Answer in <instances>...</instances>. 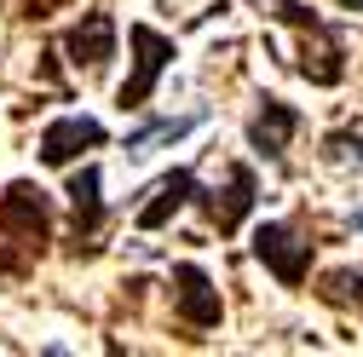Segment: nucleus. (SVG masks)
<instances>
[{"mask_svg": "<svg viewBox=\"0 0 363 357\" xmlns=\"http://www.w3.org/2000/svg\"><path fill=\"white\" fill-rule=\"evenodd\" d=\"M352 225H357V231H363V208H357V219H352Z\"/></svg>", "mask_w": 363, "mask_h": 357, "instance_id": "17", "label": "nucleus"}, {"mask_svg": "<svg viewBox=\"0 0 363 357\" xmlns=\"http://www.w3.org/2000/svg\"><path fill=\"white\" fill-rule=\"evenodd\" d=\"M254 259L283 288H306V277H311V237L300 225H289V219H265V225H254Z\"/></svg>", "mask_w": 363, "mask_h": 357, "instance_id": "4", "label": "nucleus"}, {"mask_svg": "<svg viewBox=\"0 0 363 357\" xmlns=\"http://www.w3.org/2000/svg\"><path fill=\"white\" fill-rule=\"evenodd\" d=\"M104 178H99V167H81V173H69V254H81V259H93L99 254V231H104Z\"/></svg>", "mask_w": 363, "mask_h": 357, "instance_id": "5", "label": "nucleus"}, {"mask_svg": "<svg viewBox=\"0 0 363 357\" xmlns=\"http://www.w3.org/2000/svg\"><path fill=\"white\" fill-rule=\"evenodd\" d=\"M99 144H110V132H104L99 115H58L47 132H40V162L47 167H69L81 150H99Z\"/></svg>", "mask_w": 363, "mask_h": 357, "instance_id": "8", "label": "nucleus"}, {"mask_svg": "<svg viewBox=\"0 0 363 357\" xmlns=\"http://www.w3.org/2000/svg\"><path fill=\"white\" fill-rule=\"evenodd\" d=\"M196 121H202V115H179V121H173V115H156V121H145L139 132H127V156H145L150 144H167V139H185V132H191Z\"/></svg>", "mask_w": 363, "mask_h": 357, "instance_id": "12", "label": "nucleus"}, {"mask_svg": "<svg viewBox=\"0 0 363 357\" xmlns=\"http://www.w3.org/2000/svg\"><path fill=\"white\" fill-rule=\"evenodd\" d=\"M173 311H179V323H191V329H219L225 323V300H219L213 277L196 259L173 265Z\"/></svg>", "mask_w": 363, "mask_h": 357, "instance_id": "7", "label": "nucleus"}, {"mask_svg": "<svg viewBox=\"0 0 363 357\" xmlns=\"http://www.w3.org/2000/svg\"><path fill=\"white\" fill-rule=\"evenodd\" d=\"M47 6H58V0H23V18H47Z\"/></svg>", "mask_w": 363, "mask_h": 357, "instance_id": "15", "label": "nucleus"}, {"mask_svg": "<svg viewBox=\"0 0 363 357\" xmlns=\"http://www.w3.org/2000/svg\"><path fill=\"white\" fill-rule=\"evenodd\" d=\"M64 52H69V64L75 69H86V75H99L110 58H116V18L104 12V6H93V12H81V23L64 35Z\"/></svg>", "mask_w": 363, "mask_h": 357, "instance_id": "9", "label": "nucleus"}, {"mask_svg": "<svg viewBox=\"0 0 363 357\" xmlns=\"http://www.w3.org/2000/svg\"><path fill=\"white\" fill-rule=\"evenodd\" d=\"M47 242H52V196L29 178L6 185V196H0V271L23 277L47 254Z\"/></svg>", "mask_w": 363, "mask_h": 357, "instance_id": "1", "label": "nucleus"}, {"mask_svg": "<svg viewBox=\"0 0 363 357\" xmlns=\"http://www.w3.org/2000/svg\"><path fill=\"white\" fill-rule=\"evenodd\" d=\"M323 156H335V162H363V132H329V139H323Z\"/></svg>", "mask_w": 363, "mask_h": 357, "instance_id": "14", "label": "nucleus"}, {"mask_svg": "<svg viewBox=\"0 0 363 357\" xmlns=\"http://www.w3.org/2000/svg\"><path fill=\"white\" fill-rule=\"evenodd\" d=\"M294 132H300V110H294V104H283V98H259V110H254V121H248V150H259L271 167H283Z\"/></svg>", "mask_w": 363, "mask_h": 357, "instance_id": "10", "label": "nucleus"}, {"mask_svg": "<svg viewBox=\"0 0 363 357\" xmlns=\"http://www.w3.org/2000/svg\"><path fill=\"white\" fill-rule=\"evenodd\" d=\"M127 47H133V75L121 81L116 104H121V110H145V104L156 98V81H162L167 64L179 58V47H173L162 29H150V23H133V29H127Z\"/></svg>", "mask_w": 363, "mask_h": 357, "instance_id": "3", "label": "nucleus"}, {"mask_svg": "<svg viewBox=\"0 0 363 357\" xmlns=\"http://www.w3.org/2000/svg\"><path fill=\"white\" fill-rule=\"evenodd\" d=\"M254 202H259V178H254V167L248 162H237L231 173H225V191H196V208L208 213V225L219 231V237H237V225L254 213Z\"/></svg>", "mask_w": 363, "mask_h": 357, "instance_id": "6", "label": "nucleus"}, {"mask_svg": "<svg viewBox=\"0 0 363 357\" xmlns=\"http://www.w3.org/2000/svg\"><path fill=\"white\" fill-rule=\"evenodd\" d=\"M196 191H202V185H196V173H191V167H173L167 178H156L150 202L139 208V231H162L185 202H196Z\"/></svg>", "mask_w": 363, "mask_h": 357, "instance_id": "11", "label": "nucleus"}, {"mask_svg": "<svg viewBox=\"0 0 363 357\" xmlns=\"http://www.w3.org/2000/svg\"><path fill=\"white\" fill-rule=\"evenodd\" d=\"M317 294H323L329 305H363V265H340V271H329Z\"/></svg>", "mask_w": 363, "mask_h": 357, "instance_id": "13", "label": "nucleus"}, {"mask_svg": "<svg viewBox=\"0 0 363 357\" xmlns=\"http://www.w3.org/2000/svg\"><path fill=\"white\" fill-rule=\"evenodd\" d=\"M340 6H346V12H363V0H340Z\"/></svg>", "mask_w": 363, "mask_h": 357, "instance_id": "16", "label": "nucleus"}, {"mask_svg": "<svg viewBox=\"0 0 363 357\" xmlns=\"http://www.w3.org/2000/svg\"><path fill=\"white\" fill-rule=\"evenodd\" d=\"M277 18L300 29V75L311 86H340L346 81V40L335 23H323L311 6H300V0H277Z\"/></svg>", "mask_w": 363, "mask_h": 357, "instance_id": "2", "label": "nucleus"}]
</instances>
